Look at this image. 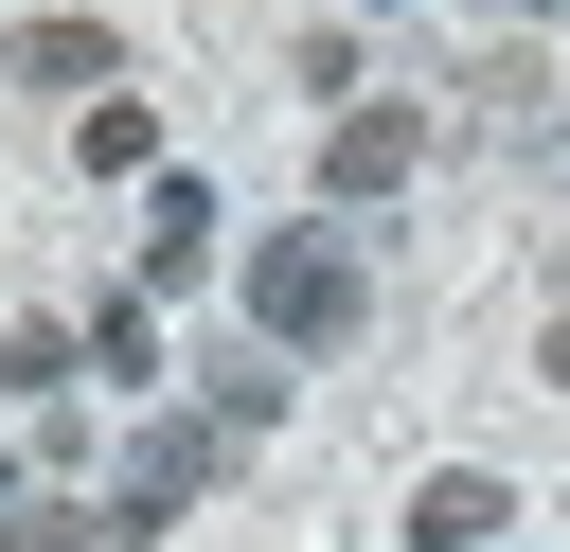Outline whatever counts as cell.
<instances>
[{
  "mask_svg": "<svg viewBox=\"0 0 570 552\" xmlns=\"http://www.w3.org/2000/svg\"><path fill=\"white\" fill-rule=\"evenodd\" d=\"M196 410H214V445H232V427H267V410H285V374H267V356H214V392H196Z\"/></svg>",
  "mask_w": 570,
  "mask_h": 552,
  "instance_id": "cell-10",
  "label": "cell"
},
{
  "mask_svg": "<svg viewBox=\"0 0 570 552\" xmlns=\"http://www.w3.org/2000/svg\"><path fill=\"white\" fill-rule=\"evenodd\" d=\"M196 481H214V427H142V445H125V499H107V534H160Z\"/></svg>",
  "mask_w": 570,
  "mask_h": 552,
  "instance_id": "cell-2",
  "label": "cell"
},
{
  "mask_svg": "<svg viewBox=\"0 0 570 552\" xmlns=\"http://www.w3.org/2000/svg\"><path fill=\"white\" fill-rule=\"evenodd\" d=\"M552 392H570V321H552Z\"/></svg>",
  "mask_w": 570,
  "mask_h": 552,
  "instance_id": "cell-12",
  "label": "cell"
},
{
  "mask_svg": "<svg viewBox=\"0 0 570 552\" xmlns=\"http://www.w3.org/2000/svg\"><path fill=\"white\" fill-rule=\"evenodd\" d=\"M18 71H36V89H89V107H107V18H18Z\"/></svg>",
  "mask_w": 570,
  "mask_h": 552,
  "instance_id": "cell-6",
  "label": "cell"
},
{
  "mask_svg": "<svg viewBox=\"0 0 570 552\" xmlns=\"http://www.w3.org/2000/svg\"><path fill=\"white\" fill-rule=\"evenodd\" d=\"M249 321H267V338H356V249H338L321 214L267 231V249H249Z\"/></svg>",
  "mask_w": 570,
  "mask_h": 552,
  "instance_id": "cell-1",
  "label": "cell"
},
{
  "mask_svg": "<svg viewBox=\"0 0 570 552\" xmlns=\"http://www.w3.org/2000/svg\"><path fill=\"white\" fill-rule=\"evenodd\" d=\"M89 374H107V392H142V374H160V303H142V285L89 321Z\"/></svg>",
  "mask_w": 570,
  "mask_h": 552,
  "instance_id": "cell-7",
  "label": "cell"
},
{
  "mask_svg": "<svg viewBox=\"0 0 570 552\" xmlns=\"http://www.w3.org/2000/svg\"><path fill=\"white\" fill-rule=\"evenodd\" d=\"M0 552H107V534H89V516H53V499H36V516H0Z\"/></svg>",
  "mask_w": 570,
  "mask_h": 552,
  "instance_id": "cell-11",
  "label": "cell"
},
{
  "mask_svg": "<svg viewBox=\"0 0 570 552\" xmlns=\"http://www.w3.org/2000/svg\"><path fill=\"white\" fill-rule=\"evenodd\" d=\"M71 160H89V178H142V160H160V125H142V107H125V89H107V107H89V125H71Z\"/></svg>",
  "mask_w": 570,
  "mask_h": 552,
  "instance_id": "cell-8",
  "label": "cell"
},
{
  "mask_svg": "<svg viewBox=\"0 0 570 552\" xmlns=\"http://www.w3.org/2000/svg\"><path fill=\"white\" fill-rule=\"evenodd\" d=\"M499 516H517V499H499L481 463H445V481L410 499V552H499Z\"/></svg>",
  "mask_w": 570,
  "mask_h": 552,
  "instance_id": "cell-4",
  "label": "cell"
},
{
  "mask_svg": "<svg viewBox=\"0 0 570 552\" xmlns=\"http://www.w3.org/2000/svg\"><path fill=\"white\" fill-rule=\"evenodd\" d=\"M410 178V107H356V125H321V196H392Z\"/></svg>",
  "mask_w": 570,
  "mask_h": 552,
  "instance_id": "cell-3",
  "label": "cell"
},
{
  "mask_svg": "<svg viewBox=\"0 0 570 552\" xmlns=\"http://www.w3.org/2000/svg\"><path fill=\"white\" fill-rule=\"evenodd\" d=\"M214 267V178H160V214H142V285H196Z\"/></svg>",
  "mask_w": 570,
  "mask_h": 552,
  "instance_id": "cell-5",
  "label": "cell"
},
{
  "mask_svg": "<svg viewBox=\"0 0 570 552\" xmlns=\"http://www.w3.org/2000/svg\"><path fill=\"white\" fill-rule=\"evenodd\" d=\"M0 374H18V392H71L89 338H71V321H0Z\"/></svg>",
  "mask_w": 570,
  "mask_h": 552,
  "instance_id": "cell-9",
  "label": "cell"
}]
</instances>
